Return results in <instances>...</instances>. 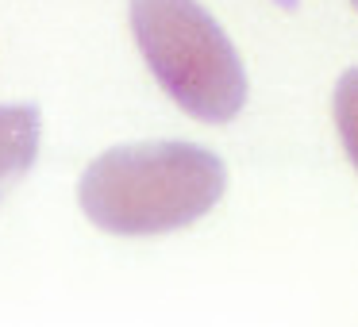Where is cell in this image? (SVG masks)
Listing matches in <instances>:
<instances>
[{"instance_id":"obj_1","label":"cell","mask_w":358,"mask_h":327,"mask_svg":"<svg viewBox=\"0 0 358 327\" xmlns=\"http://www.w3.org/2000/svg\"><path fill=\"white\" fill-rule=\"evenodd\" d=\"M224 196V166L189 143L120 147L93 158L78 201L112 235H162L201 219Z\"/></svg>"},{"instance_id":"obj_2","label":"cell","mask_w":358,"mask_h":327,"mask_svg":"<svg viewBox=\"0 0 358 327\" xmlns=\"http://www.w3.org/2000/svg\"><path fill=\"white\" fill-rule=\"evenodd\" d=\"M131 31L158 85L193 119L224 124L243 108V62L196 0H131Z\"/></svg>"},{"instance_id":"obj_3","label":"cell","mask_w":358,"mask_h":327,"mask_svg":"<svg viewBox=\"0 0 358 327\" xmlns=\"http://www.w3.org/2000/svg\"><path fill=\"white\" fill-rule=\"evenodd\" d=\"M39 150V116L31 108H0V196L8 193Z\"/></svg>"},{"instance_id":"obj_4","label":"cell","mask_w":358,"mask_h":327,"mask_svg":"<svg viewBox=\"0 0 358 327\" xmlns=\"http://www.w3.org/2000/svg\"><path fill=\"white\" fill-rule=\"evenodd\" d=\"M335 127L347 147V158L358 170V70H347L335 85Z\"/></svg>"},{"instance_id":"obj_5","label":"cell","mask_w":358,"mask_h":327,"mask_svg":"<svg viewBox=\"0 0 358 327\" xmlns=\"http://www.w3.org/2000/svg\"><path fill=\"white\" fill-rule=\"evenodd\" d=\"M350 4H355V8H358V0H350Z\"/></svg>"}]
</instances>
